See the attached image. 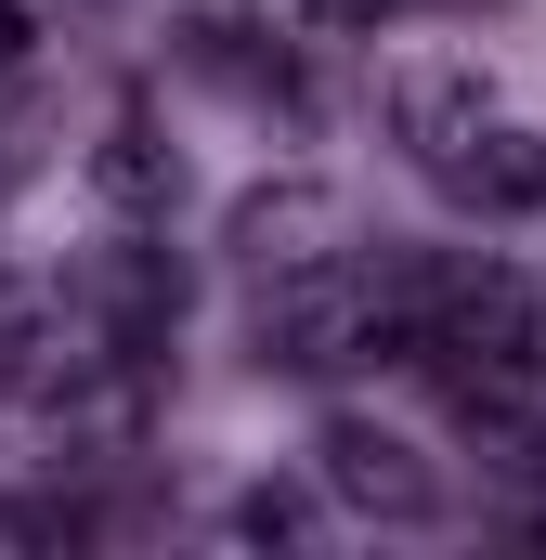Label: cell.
<instances>
[{"label":"cell","mask_w":546,"mask_h":560,"mask_svg":"<svg viewBox=\"0 0 546 560\" xmlns=\"http://www.w3.org/2000/svg\"><path fill=\"white\" fill-rule=\"evenodd\" d=\"M416 365H429L442 392H455V378H534V365H546V300L521 275H495V261L455 275L442 313H429V352H416Z\"/></svg>","instance_id":"cell-1"},{"label":"cell","mask_w":546,"mask_h":560,"mask_svg":"<svg viewBox=\"0 0 546 560\" xmlns=\"http://www.w3.org/2000/svg\"><path fill=\"white\" fill-rule=\"evenodd\" d=\"M365 352V287L339 261H299V275H261V365L312 378V365H352Z\"/></svg>","instance_id":"cell-2"},{"label":"cell","mask_w":546,"mask_h":560,"mask_svg":"<svg viewBox=\"0 0 546 560\" xmlns=\"http://www.w3.org/2000/svg\"><path fill=\"white\" fill-rule=\"evenodd\" d=\"M325 495L339 509H365V522H442V482H429V456H416L404 430H378V418H325Z\"/></svg>","instance_id":"cell-3"},{"label":"cell","mask_w":546,"mask_h":560,"mask_svg":"<svg viewBox=\"0 0 546 560\" xmlns=\"http://www.w3.org/2000/svg\"><path fill=\"white\" fill-rule=\"evenodd\" d=\"M391 131L416 143V170H442L468 131H495V79L482 66H391Z\"/></svg>","instance_id":"cell-4"},{"label":"cell","mask_w":546,"mask_h":560,"mask_svg":"<svg viewBox=\"0 0 546 560\" xmlns=\"http://www.w3.org/2000/svg\"><path fill=\"white\" fill-rule=\"evenodd\" d=\"M429 183H442L455 209H482V222H521V209H546V131H508V118H495V131L455 143Z\"/></svg>","instance_id":"cell-5"},{"label":"cell","mask_w":546,"mask_h":560,"mask_svg":"<svg viewBox=\"0 0 546 560\" xmlns=\"http://www.w3.org/2000/svg\"><path fill=\"white\" fill-rule=\"evenodd\" d=\"M182 300H195V287H182V261H169V248H118V261L92 275V326H105L118 352H169Z\"/></svg>","instance_id":"cell-6"},{"label":"cell","mask_w":546,"mask_h":560,"mask_svg":"<svg viewBox=\"0 0 546 560\" xmlns=\"http://www.w3.org/2000/svg\"><path fill=\"white\" fill-rule=\"evenodd\" d=\"M325 235H339L325 183H261V196H235V261H248V275H299V261H325Z\"/></svg>","instance_id":"cell-7"},{"label":"cell","mask_w":546,"mask_h":560,"mask_svg":"<svg viewBox=\"0 0 546 560\" xmlns=\"http://www.w3.org/2000/svg\"><path fill=\"white\" fill-rule=\"evenodd\" d=\"M92 196H105L118 222H156V209L182 196V156L156 143V118H105V143H92Z\"/></svg>","instance_id":"cell-8"},{"label":"cell","mask_w":546,"mask_h":560,"mask_svg":"<svg viewBox=\"0 0 546 560\" xmlns=\"http://www.w3.org/2000/svg\"><path fill=\"white\" fill-rule=\"evenodd\" d=\"M209 79H235V92H286V52H261V26L248 13H195V39H182Z\"/></svg>","instance_id":"cell-9"},{"label":"cell","mask_w":546,"mask_h":560,"mask_svg":"<svg viewBox=\"0 0 546 560\" xmlns=\"http://www.w3.org/2000/svg\"><path fill=\"white\" fill-rule=\"evenodd\" d=\"M312 522H325L312 482H248V495H235V535H248V548H299Z\"/></svg>","instance_id":"cell-10"},{"label":"cell","mask_w":546,"mask_h":560,"mask_svg":"<svg viewBox=\"0 0 546 560\" xmlns=\"http://www.w3.org/2000/svg\"><path fill=\"white\" fill-rule=\"evenodd\" d=\"M325 26H391V13H416V0H312Z\"/></svg>","instance_id":"cell-11"},{"label":"cell","mask_w":546,"mask_h":560,"mask_svg":"<svg viewBox=\"0 0 546 560\" xmlns=\"http://www.w3.org/2000/svg\"><path fill=\"white\" fill-rule=\"evenodd\" d=\"M26 39H39V26H26V0H0V79L26 66Z\"/></svg>","instance_id":"cell-12"}]
</instances>
